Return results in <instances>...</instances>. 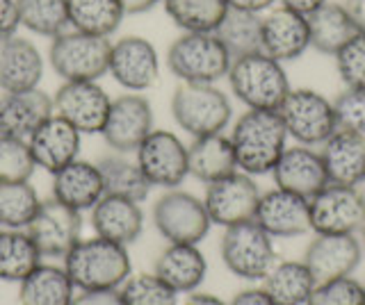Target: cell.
Returning <instances> with one entry per match:
<instances>
[{
	"label": "cell",
	"mask_w": 365,
	"mask_h": 305,
	"mask_svg": "<svg viewBox=\"0 0 365 305\" xmlns=\"http://www.w3.org/2000/svg\"><path fill=\"white\" fill-rule=\"evenodd\" d=\"M262 191L258 189L254 176L235 171L205 189L203 205L215 225L231 228V225L254 221L256 208Z\"/></svg>",
	"instance_id": "obj_11"
},
{
	"label": "cell",
	"mask_w": 365,
	"mask_h": 305,
	"mask_svg": "<svg viewBox=\"0 0 365 305\" xmlns=\"http://www.w3.org/2000/svg\"><path fill=\"white\" fill-rule=\"evenodd\" d=\"M233 58L215 32H182L167 50V66L180 82L215 85L228 75Z\"/></svg>",
	"instance_id": "obj_4"
},
{
	"label": "cell",
	"mask_w": 365,
	"mask_h": 305,
	"mask_svg": "<svg viewBox=\"0 0 365 305\" xmlns=\"http://www.w3.org/2000/svg\"><path fill=\"white\" fill-rule=\"evenodd\" d=\"M125 14H144L148 9H153L163 0H119Z\"/></svg>",
	"instance_id": "obj_50"
},
{
	"label": "cell",
	"mask_w": 365,
	"mask_h": 305,
	"mask_svg": "<svg viewBox=\"0 0 365 305\" xmlns=\"http://www.w3.org/2000/svg\"><path fill=\"white\" fill-rule=\"evenodd\" d=\"M110 48L112 41L108 37L66 30L53 39L48 60L64 82H98L108 73Z\"/></svg>",
	"instance_id": "obj_6"
},
{
	"label": "cell",
	"mask_w": 365,
	"mask_h": 305,
	"mask_svg": "<svg viewBox=\"0 0 365 305\" xmlns=\"http://www.w3.org/2000/svg\"><path fill=\"white\" fill-rule=\"evenodd\" d=\"M19 285L21 305H71L76 296V287L64 267L39 264Z\"/></svg>",
	"instance_id": "obj_30"
},
{
	"label": "cell",
	"mask_w": 365,
	"mask_h": 305,
	"mask_svg": "<svg viewBox=\"0 0 365 305\" xmlns=\"http://www.w3.org/2000/svg\"><path fill=\"white\" fill-rule=\"evenodd\" d=\"M101 176H103V187H106L108 196H119L128 198L135 203L146 200L148 191H151V183L142 173L137 160H128L123 153L108 155L98 162Z\"/></svg>",
	"instance_id": "obj_32"
},
{
	"label": "cell",
	"mask_w": 365,
	"mask_h": 305,
	"mask_svg": "<svg viewBox=\"0 0 365 305\" xmlns=\"http://www.w3.org/2000/svg\"><path fill=\"white\" fill-rule=\"evenodd\" d=\"M288 137L302 146H322L336 128L334 105L315 89H290L288 98L277 109Z\"/></svg>",
	"instance_id": "obj_8"
},
{
	"label": "cell",
	"mask_w": 365,
	"mask_h": 305,
	"mask_svg": "<svg viewBox=\"0 0 365 305\" xmlns=\"http://www.w3.org/2000/svg\"><path fill=\"white\" fill-rule=\"evenodd\" d=\"M80 144H83V132H78L71 123L57 114L46 119L28 137L34 164L48 173H57L66 164L78 160Z\"/></svg>",
	"instance_id": "obj_21"
},
{
	"label": "cell",
	"mask_w": 365,
	"mask_h": 305,
	"mask_svg": "<svg viewBox=\"0 0 365 305\" xmlns=\"http://www.w3.org/2000/svg\"><path fill=\"white\" fill-rule=\"evenodd\" d=\"M331 105H334L338 130L356 132L365 137V89L345 87L334 100H331Z\"/></svg>",
	"instance_id": "obj_42"
},
{
	"label": "cell",
	"mask_w": 365,
	"mask_h": 305,
	"mask_svg": "<svg viewBox=\"0 0 365 305\" xmlns=\"http://www.w3.org/2000/svg\"><path fill=\"white\" fill-rule=\"evenodd\" d=\"M315 235H356L365 223V196L359 187L327 185L308 200Z\"/></svg>",
	"instance_id": "obj_10"
},
{
	"label": "cell",
	"mask_w": 365,
	"mask_h": 305,
	"mask_svg": "<svg viewBox=\"0 0 365 305\" xmlns=\"http://www.w3.org/2000/svg\"><path fill=\"white\" fill-rule=\"evenodd\" d=\"M153 274L176 294H192L205 280L208 262L199 251V244H169L155 259Z\"/></svg>",
	"instance_id": "obj_27"
},
{
	"label": "cell",
	"mask_w": 365,
	"mask_h": 305,
	"mask_svg": "<svg viewBox=\"0 0 365 305\" xmlns=\"http://www.w3.org/2000/svg\"><path fill=\"white\" fill-rule=\"evenodd\" d=\"M91 228L103 240L130 246L144 230V212L140 203L106 194L91 208Z\"/></svg>",
	"instance_id": "obj_24"
},
{
	"label": "cell",
	"mask_w": 365,
	"mask_h": 305,
	"mask_svg": "<svg viewBox=\"0 0 365 305\" xmlns=\"http://www.w3.org/2000/svg\"><path fill=\"white\" fill-rule=\"evenodd\" d=\"M71 305H125L119 289H85L73 296Z\"/></svg>",
	"instance_id": "obj_44"
},
{
	"label": "cell",
	"mask_w": 365,
	"mask_h": 305,
	"mask_svg": "<svg viewBox=\"0 0 365 305\" xmlns=\"http://www.w3.org/2000/svg\"><path fill=\"white\" fill-rule=\"evenodd\" d=\"M53 117V98L41 89L0 92V134L28 139L46 119Z\"/></svg>",
	"instance_id": "obj_23"
},
{
	"label": "cell",
	"mask_w": 365,
	"mask_h": 305,
	"mask_svg": "<svg viewBox=\"0 0 365 305\" xmlns=\"http://www.w3.org/2000/svg\"><path fill=\"white\" fill-rule=\"evenodd\" d=\"M217 39L224 43L228 55L235 58H245L251 53L262 50V14L242 12V9L228 7L226 16L215 30Z\"/></svg>",
	"instance_id": "obj_35"
},
{
	"label": "cell",
	"mask_w": 365,
	"mask_h": 305,
	"mask_svg": "<svg viewBox=\"0 0 365 305\" xmlns=\"http://www.w3.org/2000/svg\"><path fill=\"white\" fill-rule=\"evenodd\" d=\"M308 32H311V48L331 55V58L351 37L359 35L342 3H324L319 9H315L308 16Z\"/></svg>",
	"instance_id": "obj_31"
},
{
	"label": "cell",
	"mask_w": 365,
	"mask_h": 305,
	"mask_svg": "<svg viewBox=\"0 0 365 305\" xmlns=\"http://www.w3.org/2000/svg\"><path fill=\"white\" fill-rule=\"evenodd\" d=\"M34 168V157L30 153L28 139L0 134V183H23L30 180Z\"/></svg>",
	"instance_id": "obj_40"
},
{
	"label": "cell",
	"mask_w": 365,
	"mask_h": 305,
	"mask_svg": "<svg viewBox=\"0 0 365 305\" xmlns=\"http://www.w3.org/2000/svg\"><path fill=\"white\" fill-rule=\"evenodd\" d=\"M182 305H228V303L212 296V294H192V296H187V301Z\"/></svg>",
	"instance_id": "obj_51"
},
{
	"label": "cell",
	"mask_w": 365,
	"mask_h": 305,
	"mask_svg": "<svg viewBox=\"0 0 365 305\" xmlns=\"http://www.w3.org/2000/svg\"><path fill=\"white\" fill-rule=\"evenodd\" d=\"M43 80V58L30 39L0 41V92H30Z\"/></svg>",
	"instance_id": "obj_22"
},
{
	"label": "cell",
	"mask_w": 365,
	"mask_h": 305,
	"mask_svg": "<svg viewBox=\"0 0 365 305\" xmlns=\"http://www.w3.org/2000/svg\"><path fill=\"white\" fill-rule=\"evenodd\" d=\"M231 9H242L251 14H265L272 7H277L279 0H226Z\"/></svg>",
	"instance_id": "obj_47"
},
{
	"label": "cell",
	"mask_w": 365,
	"mask_h": 305,
	"mask_svg": "<svg viewBox=\"0 0 365 305\" xmlns=\"http://www.w3.org/2000/svg\"><path fill=\"white\" fill-rule=\"evenodd\" d=\"M315 285L317 282L304 259H277V264L262 278V289L274 305H306Z\"/></svg>",
	"instance_id": "obj_29"
},
{
	"label": "cell",
	"mask_w": 365,
	"mask_h": 305,
	"mask_svg": "<svg viewBox=\"0 0 365 305\" xmlns=\"http://www.w3.org/2000/svg\"><path fill=\"white\" fill-rule=\"evenodd\" d=\"M103 196H106V187H103L98 164L78 157L71 164L53 173V198L64 203L66 208L85 212L94 208Z\"/></svg>",
	"instance_id": "obj_26"
},
{
	"label": "cell",
	"mask_w": 365,
	"mask_h": 305,
	"mask_svg": "<svg viewBox=\"0 0 365 305\" xmlns=\"http://www.w3.org/2000/svg\"><path fill=\"white\" fill-rule=\"evenodd\" d=\"M272 178L279 189L290 191V194H297L308 200L329 185L322 155L311 149V146L302 144L283 151L281 160L272 171Z\"/></svg>",
	"instance_id": "obj_19"
},
{
	"label": "cell",
	"mask_w": 365,
	"mask_h": 305,
	"mask_svg": "<svg viewBox=\"0 0 365 305\" xmlns=\"http://www.w3.org/2000/svg\"><path fill=\"white\" fill-rule=\"evenodd\" d=\"M363 259V246L356 235H315L304 253V264L315 282H329L351 276Z\"/></svg>",
	"instance_id": "obj_17"
},
{
	"label": "cell",
	"mask_w": 365,
	"mask_h": 305,
	"mask_svg": "<svg viewBox=\"0 0 365 305\" xmlns=\"http://www.w3.org/2000/svg\"><path fill=\"white\" fill-rule=\"evenodd\" d=\"M340 80L349 89H365V35L351 37L336 55Z\"/></svg>",
	"instance_id": "obj_43"
},
{
	"label": "cell",
	"mask_w": 365,
	"mask_h": 305,
	"mask_svg": "<svg viewBox=\"0 0 365 305\" xmlns=\"http://www.w3.org/2000/svg\"><path fill=\"white\" fill-rule=\"evenodd\" d=\"M254 221L272 237H302L311 230V212L308 198L274 187L260 194Z\"/></svg>",
	"instance_id": "obj_20"
},
{
	"label": "cell",
	"mask_w": 365,
	"mask_h": 305,
	"mask_svg": "<svg viewBox=\"0 0 365 305\" xmlns=\"http://www.w3.org/2000/svg\"><path fill=\"white\" fill-rule=\"evenodd\" d=\"M119 291L125 305H178V294L155 274L128 276Z\"/></svg>",
	"instance_id": "obj_39"
},
{
	"label": "cell",
	"mask_w": 365,
	"mask_h": 305,
	"mask_svg": "<svg viewBox=\"0 0 365 305\" xmlns=\"http://www.w3.org/2000/svg\"><path fill=\"white\" fill-rule=\"evenodd\" d=\"M21 28L32 35L55 39L68 28V5L66 0H16Z\"/></svg>",
	"instance_id": "obj_37"
},
{
	"label": "cell",
	"mask_w": 365,
	"mask_h": 305,
	"mask_svg": "<svg viewBox=\"0 0 365 305\" xmlns=\"http://www.w3.org/2000/svg\"><path fill=\"white\" fill-rule=\"evenodd\" d=\"M228 305H274V301L267 296L262 287H254V289H242L240 294H235V299Z\"/></svg>",
	"instance_id": "obj_46"
},
{
	"label": "cell",
	"mask_w": 365,
	"mask_h": 305,
	"mask_svg": "<svg viewBox=\"0 0 365 305\" xmlns=\"http://www.w3.org/2000/svg\"><path fill=\"white\" fill-rule=\"evenodd\" d=\"M108 73L130 94L146 92L160 77V58L155 46L144 37H123L114 41L110 48Z\"/></svg>",
	"instance_id": "obj_16"
},
{
	"label": "cell",
	"mask_w": 365,
	"mask_h": 305,
	"mask_svg": "<svg viewBox=\"0 0 365 305\" xmlns=\"http://www.w3.org/2000/svg\"><path fill=\"white\" fill-rule=\"evenodd\" d=\"M220 253L224 267L242 280H262L277 264L274 237L262 230L256 221H245L226 228Z\"/></svg>",
	"instance_id": "obj_7"
},
{
	"label": "cell",
	"mask_w": 365,
	"mask_h": 305,
	"mask_svg": "<svg viewBox=\"0 0 365 305\" xmlns=\"http://www.w3.org/2000/svg\"><path fill=\"white\" fill-rule=\"evenodd\" d=\"M363 291H365V285H363Z\"/></svg>",
	"instance_id": "obj_53"
},
{
	"label": "cell",
	"mask_w": 365,
	"mask_h": 305,
	"mask_svg": "<svg viewBox=\"0 0 365 305\" xmlns=\"http://www.w3.org/2000/svg\"><path fill=\"white\" fill-rule=\"evenodd\" d=\"M306 305H365L363 285L351 276L315 285Z\"/></svg>",
	"instance_id": "obj_41"
},
{
	"label": "cell",
	"mask_w": 365,
	"mask_h": 305,
	"mask_svg": "<svg viewBox=\"0 0 365 305\" xmlns=\"http://www.w3.org/2000/svg\"><path fill=\"white\" fill-rule=\"evenodd\" d=\"M71 30L96 37H112L125 16L119 0H66Z\"/></svg>",
	"instance_id": "obj_33"
},
{
	"label": "cell",
	"mask_w": 365,
	"mask_h": 305,
	"mask_svg": "<svg viewBox=\"0 0 365 305\" xmlns=\"http://www.w3.org/2000/svg\"><path fill=\"white\" fill-rule=\"evenodd\" d=\"M361 237H363V244H365V223H363V228H361Z\"/></svg>",
	"instance_id": "obj_52"
},
{
	"label": "cell",
	"mask_w": 365,
	"mask_h": 305,
	"mask_svg": "<svg viewBox=\"0 0 365 305\" xmlns=\"http://www.w3.org/2000/svg\"><path fill=\"white\" fill-rule=\"evenodd\" d=\"M153 225L169 244H199L210 230L203 200L180 189H169L153 205Z\"/></svg>",
	"instance_id": "obj_9"
},
{
	"label": "cell",
	"mask_w": 365,
	"mask_h": 305,
	"mask_svg": "<svg viewBox=\"0 0 365 305\" xmlns=\"http://www.w3.org/2000/svg\"><path fill=\"white\" fill-rule=\"evenodd\" d=\"M342 7L347 9V14L359 35H365V0H345Z\"/></svg>",
	"instance_id": "obj_48"
},
{
	"label": "cell",
	"mask_w": 365,
	"mask_h": 305,
	"mask_svg": "<svg viewBox=\"0 0 365 305\" xmlns=\"http://www.w3.org/2000/svg\"><path fill=\"white\" fill-rule=\"evenodd\" d=\"M21 28L16 0H0V41L14 37Z\"/></svg>",
	"instance_id": "obj_45"
},
{
	"label": "cell",
	"mask_w": 365,
	"mask_h": 305,
	"mask_svg": "<svg viewBox=\"0 0 365 305\" xmlns=\"http://www.w3.org/2000/svg\"><path fill=\"white\" fill-rule=\"evenodd\" d=\"M112 98L98 82H64L53 96V114L83 134H101Z\"/></svg>",
	"instance_id": "obj_14"
},
{
	"label": "cell",
	"mask_w": 365,
	"mask_h": 305,
	"mask_svg": "<svg viewBox=\"0 0 365 305\" xmlns=\"http://www.w3.org/2000/svg\"><path fill=\"white\" fill-rule=\"evenodd\" d=\"M311 48L308 16L288 7H272L262 14V53L281 64L299 60Z\"/></svg>",
	"instance_id": "obj_18"
},
{
	"label": "cell",
	"mask_w": 365,
	"mask_h": 305,
	"mask_svg": "<svg viewBox=\"0 0 365 305\" xmlns=\"http://www.w3.org/2000/svg\"><path fill=\"white\" fill-rule=\"evenodd\" d=\"M187 166L190 176L205 185L240 171L231 137H226L224 132L194 137V141L187 146Z\"/></svg>",
	"instance_id": "obj_28"
},
{
	"label": "cell",
	"mask_w": 365,
	"mask_h": 305,
	"mask_svg": "<svg viewBox=\"0 0 365 305\" xmlns=\"http://www.w3.org/2000/svg\"><path fill=\"white\" fill-rule=\"evenodd\" d=\"M26 230L43 257H64L80 242L83 214L55 198L41 200L39 212Z\"/></svg>",
	"instance_id": "obj_15"
},
{
	"label": "cell",
	"mask_w": 365,
	"mask_h": 305,
	"mask_svg": "<svg viewBox=\"0 0 365 305\" xmlns=\"http://www.w3.org/2000/svg\"><path fill=\"white\" fill-rule=\"evenodd\" d=\"M39 194L30 185L23 183H0V228L5 230H26L39 212Z\"/></svg>",
	"instance_id": "obj_38"
},
{
	"label": "cell",
	"mask_w": 365,
	"mask_h": 305,
	"mask_svg": "<svg viewBox=\"0 0 365 305\" xmlns=\"http://www.w3.org/2000/svg\"><path fill=\"white\" fill-rule=\"evenodd\" d=\"M153 132V107L142 94H123L112 98L103 139L114 153H135Z\"/></svg>",
	"instance_id": "obj_13"
},
{
	"label": "cell",
	"mask_w": 365,
	"mask_h": 305,
	"mask_svg": "<svg viewBox=\"0 0 365 305\" xmlns=\"http://www.w3.org/2000/svg\"><path fill=\"white\" fill-rule=\"evenodd\" d=\"M324 3H329V0H279V5L292 9L297 14H304V16H311L315 9H319Z\"/></svg>",
	"instance_id": "obj_49"
},
{
	"label": "cell",
	"mask_w": 365,
	"mask_h": 305,
	"mask_svg": "<svg viewBox=\"0 0 365 305\" xmlns=\"http://www.w3.org/2000/svg\"><path fill=\"white\" fill-rule=\"evenodd\" d=\"M163 5L182 32H215L228 12L226 0H163Z\"/></svg>",
	"instance_id": "obj_36"
},
{
	"label": "cell",
	"mask_w": 365,
	"mask_h": 305,
	"mask_svg": "<svg viewBox=\"0 0 365 305\" xmlns=\"http://www.w3.org/2000/svg\"><path fill=\"white\" fill-rule=\"evenodd\" d=\"M135 160L151 187L176 189L190 176L187 146L174 132L153 130L135 151Z\"/></svg>",
	"instance_id": "obj_12"
},
{
	"label": "cell",
	"mask_w": 365,
	"mask_h": 305,
	"mask_svg": "<svg viewBox=\"0 0 365 305\" xmlns=\"http://www.w3.org/2000/svg\"><path fill=\"white\" fill-rule=\"evenodd\" d=\"M233 96L245 103L247 109H274L277 112L290 94V80L285 66L265 53H251L235 58L226 75Z\"/></svg>",
	"instance_id": "obj_3"
},
{
	"label": "cell",
	"mask_w": 365,
	"mask_h": 305,
	"mask_svg": "<svg viewBox=\"0 0 365 305\" xmlns=\"http://www.w3.org/2000/svg\"><path fill=\"white\" fill-rule=\"evenodd\" d=\"M64 269L80 291L119 289L130 276L128 246L103 240L98 235L91 240H80L64 255Z\"/></svg>",
	"instance_id": "obj_2"
},
{
	"label": "cell",
	"mask_w": 365,
	"mask_h": 305,
	"mask_svg": "<svg viewBox=\"0 0 365 305\" xmlns=\"http://www.w3.org/2000/svg\"><path fill=\"white\" fill-rule=\"evenodd\" d=\"M322 162L331 185L359 187L365 183V137L356 132L336 130L322 144Z\"/></svg>",
	"instance_id": "obj_25"
},
{
	"label": "cell",
	"mask_w": 365,
	"mask_h": 305,
	"mask_svg": "<svg viewBox=\"0 0 365 305\" xmlns=\"http://www.w3.org/2000/svg\"><path fill=\"white\" fill-rule=\"evenodd\" d=\"M41 253L28 230L0 228V280L21 282L41 264Z\"/></svg>",
	"instance_id": "obj_34"
},
{
	"label": "cell",
	"mask_w": 365,
	"mask_h": 305,
	"mask_svg": "<svg viewBox=\"0 0 365 305\" xmlns=\"http://www.w3.org/2000/svg\"><path fill=\"white\" fill-rule=\"evenodd\" d=\"M171 117L192 137H205L226 130L233 107L220 87L180 82L171 96Z\"/></svg>",
	"instance_id": "obj_5"
},
{
	"label": "cell",
	"mask_w": 365,
	"mask_h": 305,
	"mask_svg": "<svg viewBox=\"0 0 365 305\" xmlns=\"http://www.w3.org/2000/svg\"><path fill=\"white\" fill-rule=\"evenodd\" d=\"M237 168L249 176L272 173L288 149V130L274 109H247L231 130Z\"/></svg>",
	"instance_id": "obj_1"
}]
</instances>
